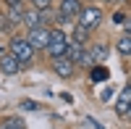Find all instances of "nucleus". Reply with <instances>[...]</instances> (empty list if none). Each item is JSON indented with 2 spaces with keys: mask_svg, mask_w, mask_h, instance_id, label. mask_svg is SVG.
Returning a JSON list of instances; mask_svg holds the SVG:
<instances>
[{
  "mask_svg": "<svg viewBox=\"0 0 131 129\" xmlns=\"http://www.w3.org/2000/svg\"><path fill=\"white\" fill-rule=\"evenodd\" d=\"M5 3H8V8H10V5H21V0H5Z\"/></svg>",
  "mask_w": 131,
  "mask_h": 129,
  "instance_id": "24",
  "label": "nucleus"
},
{
  "mask_svg": "<svg viewBox=\"0 0 131 129\" xmlns=\"http://www.w3.org/2000/svg\"><path fill=\"white\" fill-rule=\"evenodd\" d=\"M8 45H10V56H13V58L21 63V66L31 63V58H34V48L26 42V37H13Z\"/></svg>",
  "mask_w": 131,
  "mask_h": 129,
  "instance_id": "1",
  "label": "nucleus"
},
{
  "mask_svg": "<svg viewBox=\"0 0 131 129\" xmlns=\"http://www.w3.org/2000/svg\"><path fill=\"white\" fill-rule=\"evenodd\" d=\"M115 111H118V116H128V111H131V84H128V87H123V92L118 95Z\"/></svg>",
  "mask_w": 131,
  "mask_h": 129,
  "instance_id": "9",
  "label": "nucleus"
},
{
  "mask_svg": "<svg viewBox=\"0 0 131 129\" xmlns=\"http://www.w3.org/2000/svg\"><path fill=\"white\" fill-rule=\"evenodd\" d=\"M89 34H92L89 29H84V26H79V24L73 26V42H79V45H86V40H89Z\"/></svg>",
  "mask_w": 131,
  "mask_h": 129,
  "instance_id": "12",
  "label": "nucleus"
},
{
  "mask_svg": "<svg viewBox=\"0 0 131 129\" xmlns=\"http://www.w3.org/2000/svg\"><path fill=\"white\" fill-rule=\"evenodd\" d=\"M118 53L126 58V56H131V34H123L121 40H118Z\"/></svg>",
  "mask_w": 131,
  "mask_h": 129,
  "instance_id": "13",
  "label": "nucleus"
},
{
  "mask_svg": "<svg viewBox=\"0 0 131 129\" xmlns=\"http://www.w3.org/2000/svg\"><path fill=\"white\" fill-rule=\"evenodd\" d=\"M113 21H115V24H126V16L118 11V13H113Z\"/></svg>",
  "mask_w": 131,
  "mask_h": 129,
  "instance_id": "22",
  "label": "nucleus"
},
{
  "mask_svg": "<svg viewBox=\"0 0 131 129\" xmlns=\"http://www.w3.org/2000/svg\"><path fill=\"white\" fill-rule=\"evenodd\" d=\"M107 77H110V71H107L105 66H92V79L94 82H105Z\"/></svg>",
  "mask_w": 131,
  "mask_h": 129,
  "instance_id": "14",
  "label": "nucleus"
},
{
  "mask_svg": "<svg viewBox=\"0 0 131 129\" xmlns=\"http://www.w3.org/2000/svg\"><path fill=\"white\" fill-rule=\"evenodd\" d=\"M102 3H113V0H102Z\"/></svg>",
  "mask_w": 131,
  "mask_h": 129,
  "instance_id": "26",
  "label": "nucleus"
},
{
  "mask_svg": "<svg viewBox=\"0 0 131 129\" xmlns=\"http://www.w3.org/2000/svg\"><path fill=\"white\" fill-rule=\"evenodd\" d=\"M52 71H55L60 79H71L73 74H76V63H73L71 58H66V56L52 58Z\"/></svg>",
  "mask_w": 131,
  "mask_h": 129,
  "instance_id": "5",
  "label": "nucleus"
},
{
  "mask_svg": "<svg viewBox=\"0 0 131 129\" xmlns=\"http://www.w3.org/2000/svg\"><path fill=\"white\" fill-rule=\"evenodd\" d=\"M21 24H26L29 29L34 26H45V13H39V11H24V16H21Z\"/></svg>",
  "mask_w": 131,
  "mask_h": 129,
  "instance_id": "7",
  "label": "nucleus"
},
{
  "mask_svg": "<svg viewBox=\"0 0 131 129\" xmlns=\"http://www.w3.org/2000/svg\"><path fill=\"white\" fill-rule=\"evenodd\" d=\"M110 98H113V87H105V90H102V103L110 100Z\"/></svg>",
  "mask_w": 131,
  "mask_h": 129,
  "instance_id": "23",
  "label": "nucleus"
},
{
  "mask_svg": "<svg viewBox=\"0 0 131 129\" xmlns=\"http://www.w3.org/2000/svg\"><path fill=\"white\" fill-rule=\"evenodd\" d=\"M107 53H110V48H107L105 42H100V45H94V53H92V56H94V61H105Z\"/></svg>",
  "mask_w": 131,
  "mask_h": 129,
  "instance_id": "16",
  "label": "nucleus"
},
{
  "mask_svg": "<svg viewBox=\"0 0 131 129\" xmlns=\"http://www.w3.org/2000/svg\"><path fill=\"white\" fill-rule=\"evenodd\" d=\"M126 34H131V19H128V24H126Z\"/></svg>",
  "mask_w": 131,
  "mask_h": 129,
  "instance_id": "25",
  "label": "nucleus"
},
{
  "mask_svg": "<svg viewBox=\"0 0 131 129\" xmlns=\"http://www.w3.org/2000/svg\"><path fill=\"white\" fill-rule=\"evenodd\" d=\"M66 50H68V37H66V32L63 29H50V42H47L45 53L50 58H60V56H66Z\"/></svg>",
  "mask_w": 131,
  "mask_h": 129,
  "instance_id": "2",
  "label": "nucleus"
},
{
  "mask_svg": "<svg viewBox=\"0 0 131 129\" xmlns=\"http://www.w3.org/2000/svg\"><path fill=\"white\" fill-rule=\"evenodd\" d=\"M31 8L39 11V13H47V11L52 8V0H31Z\"/></svg>",
  "mask_w": 131,
  "mask_h": 129,
  "instance_id": "17",
  "label": "nucleus"
},
{
  "mask_svg": "<svg viewBox=\"0 0 131 129\" xmlns=\"http://www.w3.org/2000/svg\"><path fill=\"white\" fill-rule=\"evenodd\" d=\"M21 108H24V111H37L39 105H37L34 100H21Z\"/></svg>",
  "mask_w": 131,
  "mask_h": 129,
  "instance_id": "20",
  "label": "nucleus"
},
{
  "mask_svg": "<svg viewBox=\"0 0 131 129\" xmlns=\"http://www.w3.org/2000/svg\"><path fill=\"white\" fill-rule=\"evenodd\" d=\"M58 13L66 16V19L79 16L81 13V0H60V11H58Z\"/></svg>",
  "mask_w": 131,
  "mask_h": 129,
  "instance_id": "8",
  "label": "nucleus"
},
{
  "mask_svg": "<svg viewBox=\"0 0 131 129\" xmlns=\"http://www.w3.org/2000/svg\"><path fill=\"white\" fill-rule=\"evenodd\" d=\"M10 26H13V24L8 21V16H5V13H0V32H10Z\"/></svg>",
  "mask_w": 131,
  "mask_h": 129,
  "instance_id": "19",
  "label": "nucleus"
},
{
  "mask_svg": "<svg viewBox=\"0 0 131 129\" xmlns=\"http://www.w3.org/2000/svg\"><path fill=\"white\" fill-rule=\"evenodd\" d=\"M76 19H79V26L94 32L97 26L102 24V8H97V5H86V8H81V13L76 16Z\"/></svg>",
  "mask_w": 131,
  "mask_h": 129,
  "instance_id": "3",
  "label": "nucleus"
},
{
  "mask_svg": "<svg viewBox=\"0 0 131 129\" xmlns=\"http://www.w3.org/2000/svg\"><path fill=\"white\" fill-rule=\"evenodd\" d=\"M84 121H86V124H89L92 129H105V126H102L100 121H97V119H92V116H86V119H84Z\"/></svg>",
  "mask_w": 131,
  "mask_h": 129,
  "instance_id": "21",
  "label": "nucleus"
},
{
  "mask_svg": "<svg viewBox=\"0 0 131 129\" xmlns=\"http://www.w3.org/2000/svg\"><path fill=\"white\" fill-rule=\"evenodd\" d=\"M81 56H84V45H79V42L68 40V50H66V58H71L73 63H79V61H81Z\"/></svg>",
  "mask_w": 131,
  "mask_h": 129,
  "instance_id": "10",
  "label": "nucleus"
},
{
  "mask_svg": "<svg viewBox=\"0 0 131 129\" xmlns=\"http://www.w3.org/2000/svg\"><path fill=\"white\" fill-rule=\"evenodd\" d=\"M76 66H86V69H92V66H97V61H94V56H92V53H84V56H81V61L76 63Z\"/></svg>",
  "mask_w": 131,
  "mask_h": 129,
  "instance_id": "18",
  "label": "nucleus"
},
{
  "mask_svg": "<svg viewBox=\"0 0 131 129\" xmlns=\"http://www.w3.org/2000/svg\"><path fill=\"white\" fill-rule=\"evenodd\" d=\"M21 69V63L10 56V53H3V56H0V74H5V77H13V74H18Z\"/></svg>",
  "mask_w": 131,
  "mask_h": 129,
  "instance_id": "6",
  "label": "nucleus"
},
{
  "mask_svg": "<svg viewBox=\"0 0 131 129\" xmlns=\"http://www.w3.org/2000/svg\"><path fill=\"white\" fill-rule=\"evenodd\" d=\"M128 116H131V111H128Z\"/></svg>",
  "mask_w": 131,
  "mask_h": 129,
  "instance_id": "27",
  "label": "nucleus"
},
{
  "mask_svg": "<svg viewBox=\"0 0 131 129\" xmlns=\"http://www.w3.org/2000/svg\"><path fill=\"white\" fill-rule=\"evenodd\" d=\"M26 42H29L34 50H45L47 42H50V29H47V26H34V29H29Z\"/></svg>",
  "mask_w": 131,
  "mask_h": 129,
  "instance_id": "4",
  "label": "nucleus"
},
{
  "mask_svg": "<svg viewBox=\"0 0 131 129\" xmlns=\"http://www.w3.org/2000/svg\"><path fill=\"white\" fill-rule=\"evenodd\" d=\"M0 129H26V124L18 119V116H8V119L0 121Z\"/></svg>",
  "mask_w": 131,
  "mask_h": 129,
  "instance_id": "11",
  "label": "nucleus"
},
{
  "mask_svg": "<svg viewBox=\"0 0 131 129\" xmlns=\"http://www.w3.org/2000/svg\"><path fill=\"white\" fill-rule=\"evenodd\" d=\"M21 16H24L21 5H10V11H8V21L10 24H21Z\"/></svg>",
  "mask_w": 131,
  "mask_h": 129,
  "instance_id": "15",
  "label": "nucleus"
}]
</instances>
